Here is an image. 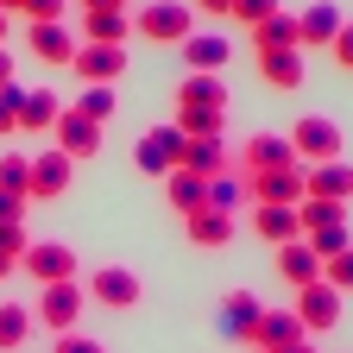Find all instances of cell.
Instances as JSON below:
<instances>
[{
    "label": "cell",
    "mask_w": 353,
    "mask_h": 353,
    "mask_svg": "<svg viewBox=\"0 0 353 353\" xmlns=\"http://www.w3.org/2000/svg\"><path fill=\"white\" fill-rule=\"evenodd\" d=\"M221 114H228V88H221V76L190 70V76H183V88H176V132H183V139L221 132Z\"/></svg>",
    "instance_id": "cell-1"
},
{
    "label": "cell",
    "mask_w": 353,
    "mask_h": 353,
    "mask_svg": "<svg viewBox=\"0 0 353 353\" xmlns=\"http://www.w3.org/2000/svg\"><path fill=\"white\" fill-rule=\"evenodd\" d=\"M290 152H296V164H328V158L347 152V139H341V126L328 114H303L290 126Z\"/></svg>",
    "instance_id": "cell-2"
},
{
    "label": "cell",
    "mask_w": 353,
    "mask_h": 353,
    "mask_svg": "<svg viewBox=\"0 0 353 353\" xmlns=\"http://www.w3.org/2000/svg\"><path fill=\"white\" fill-rule=\"evenodd\" d=\"M132 32L152 38V44H183L196 32V7H190V0H152V7L132 19Z\"/></svg>",
    "instance_id": "cell-3"
},
{
    "label": "cell",
    "mask_w": 353,
    "mask_h": 353,
    "mask_svg": "<svg viewBox=\"0 0 353 353\" xmlns=\"http://www.w3.org/2000/svg\"><path fill=\"white\" fill-rule=\"evenodd\" d=\"M82 309H88V290H82L76 278H63V284H38V322L51 328V334H70V328L82 322Z\"/></svg>",
    "instance_id": "cell-4"
},
{
    "label": "cell",
    "mask_w": 353,
    "mask_h": 353,
    "mask_svg": "<svg viewBox=\"0 0 353 353\" xmlns=\"http://www.w3.org/2000/svg\"><path fill=\"white\" fill-rule=\"evenodd\" d=\"M132 164H139L145 176H170L176 164H183V132H176V120L170 126H145L139 145H132Z\"/></svg>",
    "instance_id": "cell-5"
},
{
    "label": "cell",
    "mask_w": 353,
    "mask_h": 353,
    "mask_svg": "<svg viewBox=\"0 0 353 353\" xmlns=\"http://www.w3.org/2000/svg\"><path fill=\"white\" fill-rule=\"evenodd\" d=\"M88 303H101V309H139V296H145V284H139V272H126V265H101V272H88Z\"/></svg>",
    "instance_id": "cell-6"
},
{
    "label": "cell",
    "mask_w": 353,
    "mask_h": 353,
    "mask_svg": "<svg viewBox=\"0 0 353 353\" xmlns=\"http://www.w3.org/2000/svg\"><path fill=\"white\" fill-rule=\"evenodd\" d=\"M290 309H296L303 334H322V328H334V322H341V290L316 278V284H303V290H296V303H290Z\"/></svg>",
    "instance_id": "cell-7"
},
{
    "label": "cell",
    "mask_w": 353,
    "mask_h": 353,
    "mask_svg": "<svg viewBox=\"0 0 353 353\" xmlns=\"http://www.w3.org/2000/svg\"><path fill=\"white\" fill-rule=\"evenodd\" d=\"M70 176H76V158H63L57 145L32 152V190H26V202H57L70 190Z\"/></svg>",
    "instance_id": "cell-8"
},
{
    "label": "cell",
    "mask_w": 353,
    "mask_h": 353,
    "mask_svg": "<svg viewBox=\"0 0 353 353\" xmlns=\"http://www.w3.org/2000/svg\"><path fill=\"white\" fill-rule=\"evenodd\" d=\"M303 196L316 202H353V164L347 158H328V164H303Z\"/></svg>",
    "instance_id": "cell-9"
},
{
    "label": "cell",
    "mask_w": 353,
    "mask_h": 353,
    "mask_svg": "<svg viewBox=\"0 0 353 353\" xmlns=\"http://www.w3.org/2000/svg\"><path fill=\"white\" fill-rule=\"evenodd\" d=\"M252 234L265 240V246H290V240H303V214L290 208V202H252Z\"/></svg>",
    "instance_id": "cell-10"
},
{
    "label": "cell",
    "mask_w": 353,
    "mask_h": 353,
    "mask_svg": "<svg viewBox=\"0 0 353 353\" xmlns=\"http://www.w3.org/2000/svg\"><path fill=\"white\" fill-rule=\"evenodd\" d=\"M101 132H108V126H95V120H82L76 108H63L57 126H51V145H57L63 158H95V152H101Z\"/></svg>",
    "instance_id": "cell-11"
},
{
    "label": "cell",
    "mask_w": 353,
    "mask_h": 353,
    "mask_svg": "<svg viewBox=\"0 0 353 353\" xmlns=\"http://www.w3.org/2000/svg\"><path fill=\"white\" fill-rule=\"evenodd\" d=\"M19 272H32L38 284H63V278H76V252L63 240H38V246H26Z\"/></svg>",
    "instance_id": "cell-12"
},
{
    "label": "cell",
    "mask_w": 353,
    "mask_h": 353,
    "mask_svg": "<svg viewBox=\"0 0 353 353\" xmlns=\"http://www.w3.org/2000/svg\"><path fill=\"white\" fill-rule=\"evenodd\" d=\"M70 70H76L82 82H120V70H126V44H76Z\"/></svg>",
    "instance_id": "cell-13"
},
{
    "label": "cell",
    "mask_w": 353,
    "mask_h": 353,
    "mask_svg": "<svg viewBox=\"0 0 353 353\" xmlns=\"http://www.w3.org/2000/svg\"><path fill=\"white\" fill-rule=\"evenodd\" d=\"M246 196L252 202H303V164H284V170H252L246 176Z\"/></svg>",
    "instance_id": "cell-14"
},
{
    "label": "cell",
    "mask_w": 353,
    "mask_h": 353,
    "mask_svg": "<svg viewBox=\"0 0 353 353\" xmlns=\"http://www.w3.org/2000/svg\"><path fill=\"white\" fill-rule=\"evenodd\" d=\"M183 234H190V246L221 252V246H234L240 221H234V214H221V208H196V214H183Z\"/></svg>",
    "instance_id": "cell-15"
},
{
    "label": "cell",
    "mask_w": 353,
    "mask_h": 353,
    "mask_svg": "<svg viewBox=\"0 0 353 353\" xmlns=\"http://www.w3.org/2000/svg\"><path fill=\"white\" fill-rule=\"evenodd\" d=\"M284 164H296L290 132H252L246 152H240V176H252V170H284Z\"/></svg>",
    "instance_id": "cell-16"
},
{
    "label": "cell",
    "mask_w": 353,
    "mask_h": 353,
    "mask_svg": "<svg viewBox=\"0 0 353 353\" xmlns=\"http://www.w3.org/2000/svg\"><path fill=\"white\" fill-rule=\"evenodd\" d=\"M290 341H303L296 309H265V316L252 322V334H246V347H252V353H272V347H290Z\"/></svg>",
    "instance_id": "cell-17"
},
{
    "label": "cell",
    "mask_w": 353,
    "mask_h": 353,
    "mask_svg": "<svg viewBox=\"0 0 353 353\" xmlns=\"http://www.w3.org/2000/svg\"><path fill=\"white\" fill-rule=\"evenodd\" d=\"M278 278H284L290 290L316 284V278H322V252L309 246V240H290V246H278Z\"/></svg>",
    "instance_id": "cell-18"
},
{
    "label": "cell",
    "mask_w": 353,
    "mask_h": 353,
    "mask_svg": "<svg viewBox=\"0 0 353 353\" xmlns=\"http://www.w3.org/2000/svg\"><path fill=\"white\" fill-rule=\"evenodd\" d=\"M234 57V44L221 38V32H190L183 38V63L190 70H202V76H221V63Z\"/></svg>",
    "instance_id": "cell-19"
},
{
    "label": "cell",
    "mask_w": 353,
    "mask_h": 353,
    "mask_svg": "<svg viewBox=\"0 0 353 353\" xmlns=\"http://www.w3.org/2000/svg\"><path fill=\"white\" fill-rule=\"evenodd\" d=\"M183 170H196V176H221V170H234L228 145H221V132H202V139H183Z\"/></svg>",
    "instance_id": "cell-20"
},
{
    "label": "cell",
    "mask_w": 353,
    "mask_h": 353,
    "mask_svg": "<svg viewBox=\"0 0 353 353\" xmlns=\"http://www.w3.org/2000/svg\"><path fill=\"white\" fill-rule=\"evenodd\" d=\"M82 38H88V44H126V38H132L126 7H88V13H82Z\"/></svg>",
    "instance_id": "cell-21"
},
{
    "label": "cell",
    "mask_w": 353,
    "mask_h": 353,
    "mask_svg": "<svg viewBox=\"0 0 353 353\" xmlns=\"http://www.w3.org/2000/svg\"><path fill=\"white\" fill-rule=\"evenodd\" d=\"M252 51L265 57V51H303V26H296V13H272L265 26H252Z\"/></svg>",
    "instance_id": "cell-22"
},
{
    "label": "cell",
    "mask_w": 353,
    "mask_h": 353,
    "mask_svg": "<svg viewBox=\"0 0 353 353\" xmlns=\"http://www.w3.org/2000/svg\"><path fill=\"white\" fill-rule=\"evenodd\" d=\"M259 316H265V303H259L252 290H228V296H221V334H234V341H246Z\"/></svg>",
    "instance_id": "cell-23"
},
{
    "label": "cell",
    "mask_w": 353,
    "mask_h": 353,
    "mask_svg": "<svg viewBox=\"0 0 353 353\" xmlns=\"http://www.w3.org/2000/svg\"><path fill=\"white\" fill-rule=\"evenodd\" d=\"M296 26H303V51H328V44H334V32H341L347 19H341V7L316 0V7H309V13H303Z\"/></svg>",
    "instance_id": "cell-24"
},
{
    "label": "cell",
    "mask_w": 353,
    "mask_h": 353,
    "mask_svg": "<svg viewBox=\"0 0 353 353\" xmlns=\"http://www.w3.org/2000/svg\"><path fill=\"white\" fill-rule=\"evenodd\" d=\"M63 114V95H51V88H26V101H19V132H51Z\"/></svg>",
    "instance_id": "cell-25"
},
{
    "label": "cell",
    "mask_w": 353,
    "mask_h": 353,
    "mask_svg": "<svg viewBox=\"0 0 353 353\" xmlns=\"http://www.w3.org/2000/svg\"><path fill=\"white\" fill-rule=\"evenodd\" d=\"M259 82L265 88H284V95L303 88V51H265L259 57Z\"/></svg>",
    "instance_id": "cell-26"
},
{
    "label": "cell",
    "mask_w": 353,
    "mask_h": 353,
    "mask_svg": "<svg viewBox=\"0 0 353 353\" xmlns=\"http://www.w3.org/2000/svg\"><path fill=\"white\" fill-rule=\"evenodd\" d=\"M164 196H170V208H176V214H196V208L208 202V176H196V170L176 164V170L164 176Z\"/></svg>",
    "instance_id": "cell-27"
},
{
    "label": "cell",
    "mask_w": 353,
    "mask_h": 353,
    "mask_svg": "<svg viewBox=\"0 0 353 353\" xmlns=\"http://www.w3.org/2000/svg\"><path fill=\"white\" fill-rule=\"evenodd\" d=\"M26 44H32V57H44L51 70L76 57V38H70L63 26H32V32H26Z\"/></svg>",
    "instance_id": "cell-28"
},
{
    "label": "cell",
    "mask_w": 353,
    "mask_h": 353,
    "mask_svg": "<svg viewBox=\"0 0 353 353\" xmlns=\"http://www.w3.org/2000/svg\"><path fill=\"white\" fill-rule=\"evenodd\" d=\"M70 108H76L82 120H95V126H108V120H114V108H120V101H114V82H88V88H82V95H76Z\"/></svg>",
    "instance_id": "cell-29"
},
{
    "label": "cell",
    "mask_w": 353,
    "mask_h": 353,
    "mask_svg": "<svg viewBox=\"0 0 353 353\" xmlns=\"http://www.w3.org/2000/svg\"><path fill=\"white\" fill-rule=\"evenodd\" d=\"M32 334V309L26 303H0V353H19Z\"/></svg>",
    "instance_id": "cell-30"
},
{
    "label": "cell",
    "mask_w": 353,
    "mask_h": 353,
    "mask_svg": "<svg viewBox=\"0 0 353 353\" xmlns=\"http://www.w3.org/2000/svg\"><path fill=\"white\" fill-rule=\"evenodd\" d=\"M240 202H246V176H234V170L208 176V202H202V208H221V214H234Z\"/></svg>",
    "instance_id": "cell-31"
},
{
    "label": "cell",
    "mask_w": 353,
    "mask_h": 353,
    "mask_svg": "<svg viewBox=\"0 0 353 353\" xmlns=\"http://www.w3.org/2000/svg\"><path fill=\"white\" fill-rule=\"evenodd\" d=\"M26 228H19V221H13V228H0V284H7L13 272H19V259H26Z\"/></svg>",
    "instance_id": "cell-32"
},
{
    "label": "cell",
    "mask_w": 353,
    "mask_h": 353,
    "mask_svg": "<svg viewBox=\"0 0 353 353\" xmlns=\"http://www.w3.org/2000/svg\"><path fill=\"white\" fill-rule=\"evenodd\" d=\"M296 214H303V234H316V228H334V221H347V208H341V202H316V196H303V202H296Z\"/></svg>",
    "instance_id": "cell-33"
},
{
    "label": "cell",
    "mask_w": 353,
    "mask_h": 353,
    "mask_svg": "<svg viewBox=\"0 0 353 353\" xmlns=\"http://www.w3.org/2000/svg\"><path fill=\"white\" fill-rule=\"evenodd\" d=\"M0 190H13V196L32 190V158L26 152H0Z\"/></svg>",
    "instance_id": "cell-34"
},
{
    "label": "cell",
    "mask_w": 353,
    "mask_h": 353,
    "mask_svg": "<svg viewBox=\"0 0 353 353\" xmlns=\"http://www.w3.org/2000/svg\"><path fill=\"white\" fill-rule=\"evenodd\" d=\"M309 246H316L322 259H334V252H347L353 246V228H347V221H334V228H316V234H303Z\"/></svg>",
    "instance_id": "cell-35"
},
{
    "label": "cell",
    "mask_w": 353,
    "mask_h": 353,
    "mask_svg": "<svg viewBox=\"0 0 353 353\" xmlns=\"http://www.w3.org/2000/svg\"><path fill=\"white\" fill-rule=\"evenodd\" d=\"M19 101H26V88L19 82H0V139L19 132Z\"/></svg>",
    "instance_id": "cell-36"
},
{
    "label": "cell",
    "mask_w": 353,
    "mask_h": 353,
    "mask_svg": "<svg viewBox=\"0 0 353 353\" xmlns=\"http://www.w3.org/2000/svg\"><path fill=\"white\" fill-rule=\"evenodd\" d=\"M322 284H334L341 296L353 290V246H347V252H334V259H322Z\"/></svg>",
    "instance_id": "cell-37"
},
{
    "label": "cell",
    "mask_w": 353,
    "mask_h": 353,
    "mask_svg": "<svg viewBox=\"0 0 353 353\" xmlns=\"http://www.w3.org/2000/svg\"><path fill=\"white\" fill-rule=\"evenodd\" d=\"M70 0H19V13H32V26H63Z\"/></svg>",
    "instance_id": "cell-38"
},
{
    "label": "cell",
    "mask_w": 353,
    "mask_h": 353,
    "mask_svg": "<svg viewBox=\"0 0 353 353\" xmlns=\"http://www.w3.org/2000/svg\"><path fill=\"white\" fill-rule=\"evenodd\" d=\"M278 13V0H234V19L252 32V26H265V19H272Z\"/></svg>",
    "instance_id": "cell-39"
},
{
    "label": "cell",
    "mask_w": 353,
    "mask_h": 353,
    "mask_svg": "<svg viewBox=\"0 0 353 353\" xmlns=\"http://www.w3.org/2000/svg\"><path fill=\"white\" fill-rule=\"evenodd\" d=\"M51 353H108V347H101V341H88V334H76V328H70V334H57V347H51Z\"/></svg>",
    "instance_id": "cell-40"
},
{
    "label": "cell",
    "mask_w": 353,
    "mask_h": 353,
    "mask_svg": "<svg viewBox=\"0 0 353 353\" xmlns=\"http://www.w3.org/2000/svg\"><path fill=\"white\" fill-rule=\"evenodd\" d=\"M26 196H13V190H0V228H13V221H26Z\"/></svg>",
    "instance_id": "cell-41"
},
{
    "label": "cell",
    "mask_w": 353,
    "mask_h": 353,
    "mask_svg": "<svg viewBox=\"0 0 353 353\" xmlns=\"http://www.w3.org/2000/svg\"><path fill=\"white\" fill-rule=\"evenodd\" d=\"M328 51H334V63H341V70H353V19L334 32V44H328Z\"/></svg>",
    "instance_id": "cell-42"
},
{
    "label": "cell",
    "mask_w": 353,
    "mask_h": 353,
    "mask_svg": "<svg viewBox=\"0 0 353 353\" xmlns=\"http://www.w3.org/2000/svg\"><path fill=\"white\" fill-rule=\"evenodd\" d=\"M190 7H202V13H234V0H190Z\"/></svg>",
    "instance_id": "cell-43"
},
{
    "label": "cell",
    "mask_w": 353,
    "mask_h": 353,
    "mask_svg": "<svg viewBox=\"0 0 353 353\" xmlns=\"http://www.w3.org/2000/svg\"><path fill=\"white\" fill-rule=\"evenodd\" d=\"M0 82H13V51L0 44Z\"/></svg>",
    "instance_id": "cell-44"
},
{
    "label": "cell",
    "mask_w": 353,
    "mask_h": 353,
    "mask_svg": "<svg viewBox=\"0 0 353 353\" xmlns=\"http://www.w3.org/2000/svg\"><path fill=\"white\" fill-rule=\"evenodd\" d=\"M272 353H316V347H309V334H303V341H290V347H272Z\"/></svg>",
    "instance_id": "cell-45"
},
{
    "label": "cell",
    "mask_w": 353,
    "mask_h": 353,
    "mask_svg": "<svg viewBox=\"0 0 353 353\" xmlns=\"http://www.w3.org/2000/svg\"><path fill=\"white\" fill-rule=\"evenodd\" d=\"M13 7H19V0H0V13H13Z\"/></svg>",
    "instance_id": "cell-46"
},
{
    "label": "cell",
    "mask_w": 353,
    "mask_h": 353,
    "mask_svg": "<svg viewBox=\"0 0 353 353\" xmlns=\"http://www.w3.org/2000/svg\"><path fill=\"white\" fill-rule=\"evenodd\" d=\"M0 44H7V13H0Z\"/></svg>",
    "instance_id": "cell-47"
},
{
    "label": "cell",
    "mask_w": 353,
    "mask_h": 353,
    "mask_svg": "<svg viewBox=\"0 0 353 353\" xmlns=\"http://www.w3.org/2000/svg\"><path fill=\"white\" fill-rule=\"evenodd\" d=\"M108 7H126V0H108Z\"/></svg>",
    "instance_id": "cell-48"
}]
</instances>
